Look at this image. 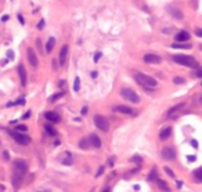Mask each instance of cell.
Returning a JSON list of instances; mask_svg holds the SVG:
<instances>
[{
    "label": "cell",
    "mask_w": 202,
    "mask_h": 192,
    "mask_svg": "<svg viewBox=\"0 0 202 192\" xmlns=\"http://www.w3.org/2000/svg\"><path fill=\"white\" fill-rule=\"evenodd\" d=\"M28 171V163L24 160H14L13 163V178H11V182H13L14 188H18L21 185V182L24 180V176Z\"/></svg>",
    "instance_id": "obj_1"
},
{
    "label": "cell",
    "mask_w": 202,
    "mask_h": 192,
    "mask_svg": "<svg viewBox=\"0 0 202 192\" xmlns=\"http://www.w3.org/2000/svg\"><path fill=\"white\" fill-rule=\"evenodd\" d=\"M172 60L180 65H184V67H188V68H192V69H197L198 68V62L194 57L191 56H184V54H179V56H173Z\"/></svg>",
    "instance_id": "obj_2"
},
{
    "label": "cell",
    "mask_w": 202,
    "mask_h": 192,
    "mask_svg": "<svg viewBox=\"0 0 202 192\" xmlns=\"http://www.w3.org/2000/svg\"><path fill=\"white\" fill-rule=\"evenodd\" d=\"M136 80L139 82L140 84L145 88H152V87H157V79H154L152 76L150 75H145V73H141V72H137L134 75Z\"/></svg>",
    "instance_id": "obj_3"
},
{
    "label": "cell",
    "mask_w": 202,
    "mask_h": 192,
    "mask_svg": "<svg viewBox=\"0 0 202 192\" xmlns=\"http://www.w3.org/2000/svg\"><path fill=\"white\" fill-rule=\"evenodd\" d=\"M120 95H122V97H123L125 99H127V101L133 102V104H139V102H140L139 94L134 93V90H132V88H122Z\"/></svg>",
    "instance_id": "obj_4"
},
{
    "label": "cell",
    "mask_w": 202,
    "mask_h": 192,
    "mask_svg": "<svg viewBox=\"0 0 202 192\" xmlns=\"http://www.w3.org/2000/svg\"><path fill=\"white\" fill-rule=\"evenodd\" d=\"M11 137H13L18 144H21V145H28V144H31V137L24 134V133H19V131H17V130L11 133Z\"/></svg>",
    "instance_id": "obj_5"
},
{
    "label": "cell",
    "mask_w": 202,
    "mask_h": 192,
    "mask_svg": "<svg viewBox=\"0 0 202 192\" xmlns=\"http://www.w3.org/2000/svg\"><path fill=\"white\" fill-rule=\"evenodd\" d=\"M94 123H96V127L100 129L101 131H108V129H109V123H108V120L102 115H96Z\"/></svg>",
    "instance_id": "obj_6"
},
{
    "label": "cell",
    "mask_w": 202,
    "mask_h": 192,
    "mask_svg": "<svg viewBox=\"0 0 202 192\" xmlns=\"http://www.w3.org/2000/svg\"><path fill=\"white\" fill-rule=\"evenodd\" d=\"M26 56H28V61L31 64L33 68H38L39 67V60H38V56H36V53H35V50L29 47V49L26 50Z\"/></svg>",
    "instance_id": "obj_7"
},
{
    "label": "cell",
    "mask_w": 202,
    "mask_h": 192,
    "mask_svg": "<svg viewBox=\"0 0 202 192\" xmlns=\"http://www.w3.org/2000/svg\"><path fill=\"white\" fill-rule=\"evenodd\" d=\"M161 156L164 158L165 160H173L176 158V152L172 148H164L162 152H161Z\"/></svg>",
    "instance_id": "obj_8"
},
{
    "label": "cell",
    "mask_w": 202,
    "mask_h": 192,
    "mask_svg": "<svg viewBox=\"0 0 202 192\" xmlns=\"http://www.w3.org/2000/svg\"><path fill=\"white\" fill-rule=\"evenodd\" d=\"M162 58L157 54H145L144 56V62L147 64H161Z\"/></svg>",
    "instance_id": "obj_9"
},
{
    "label": "cell",
    "mask_w": 202,
    "mask_h": 192,
    "mask_svg": "<svg viewBox=\"0 0 202 192\" xmlns=\"http://www.w3.org/2000/svg\"><path fill=\"white\" fill-rule=\"evenodd\" d=\"M115 111L119 112V113H123V115H134V112L130 106H126V105H118L115 106Z\"/></svg>",
    "instance_id": "obj_10"
},
{
    "label": "cell",
    "mask_w": 202,
    "mask_h": 192,
    "mask_svg": "<svg viewBox=\"0 0 202 192\" xmlns=\"http://www.w3.org/2000/svg\"><path fill=\"white\" fill-rule=\"evenodd\" d=\"M67 57H68V44H64L61 47V51H60V64L61 65H65Z\"/></svg>",
    "instance_id": "obj_11"
},
{
    "label": "cell",
    "mask_w": 202,
    "mask_h": 192,
    "mask_svg": "<svg viewBox=\"0 0 202 192\" xmlns=\"http://www.w3.org/2000/svg\"><path fill=\"white\" fill-rule=\"evenodd\" d=\"M89 141H90V144L94 147V148H101V140H100V137L97 136V134H90V137H89Z\"/></svg>",
    "instance_id": "obj_12"
},
{
    "label": "cell",
    "mask_w": 202,
    "mask_h": 192,
    "mask_svg": "<svg viewBox=\"0 0 202 192\" xmlns=\"http://www.w3.org/2000/svg\"><path fill=\"white\" fill-rule=\"evenodd\" d=\"M18 75H19V80L22 86H26V71L24 65H18Z\"/></svg>",
    "instance_id": "obj_13"
},
{
    "label": "cell",
    "mask_w": 202,
    "mask_h": 192,
    "mask_svg": "<svg viewBox=\"0 0 202 192\" xmlns=\"http://www.w3.org/2000/svg\"><path fill=\"white\" fill-rule=\"evenodd\" d=\"M44 118L47 119L49 122H51V123H58L61 120V118L58 116L57 113H54V112H46L44 113Z\"/></svg>",
    "instance_id": "obj_14"
},
{
    "label": "cell",
    "mask_w": 202,
    "mask_h": 192,
    "mask_svg": "<svg viewBox=\"0 0 202 192\" xmlns=\"http://www.w3.org/2000/svg\"><path fill=\"white\" fill-rule=\"evenodd\" d=\"M175 39H176L179 43H181V42H187V40L190 39V33L187 31H180L176 36H175Z\"/></svg>",
    "instance_id": "obj_15"
},
{
    "label": "cell",
    "mask_w": 202,
    "mask_h": 192,
    "mask_svg": "<svg viewBox=\"0 0 202 192\" xmlns=\"http://www.w3.org/2000/svg\"><path fill=\"white\" fill-rule=\"evenodd\" d=\"M184 105H186V102H180V104H177V105L172 106L170 109L168 111V116H169V118H173V115H175V113H177V112L181 111Z\"/></svg>",
    "instance_id": "obj_16"
},
{
    "label": "cell",
    "mask_w": 202,
    "mask_h": 192,
    "mask_svg": "<svg viewBox=\"0 0 202 192\" xmlns=\"http://www.w3.org/2000/svg\"><path fill=\"white\" fill-rule=\"evenodd\" d=\"M172 134V129L170 127H166V129H164V130L159 133V138L162 140V141H165V140H168L169 137H170Z\"/></svg>",
    "instance_id": "obj_17"
},
{
    "label": "cell",
    "mask_w": 202,
    "mask_h": 192,
    "mask_svg": "<svg viewBox=\"0 0 202 192\" xmlns=\"http://www.w3.org/2000/svg\"><path fill=\"white\" fill-rule=\"evenodd\" d=\"M54 46H56V39H54V37H50L49 42L46 43V51H47V53H51L53 49H54Z\"/></svg>",
    "instance_id": "obj_18"
},
{
    "label": "cell",
    "mask_w": 202,
    "mask_h": 192,
    "mask_svg": "<svg viewBox=\"0 0 202 192\" xmlns=\"http://www.w3.org/2000/svg\"><path fill=\"white\" fill-rule=\"evenodd\" d=\"M44 130H46V133H47V134H49L50 137H54L56 134H57L56 129H54V127H53L51 124H49V123H47L46 126H44Z\"/></svg>",
    "instance_id": "obj_19"
},
{
    "label": "cell",
    "mask_w": 202,
    "mask_h": 192,
    "mask_svg": "<svg viewBox=\"0 0 202 192\" xmlns=\"http://www.w3.org/2000/svg\"><path fill=\"white\" fill-rule=\"evenodd\" d=\"M157 184L159 185V188H161L162 191H168V192L170 191V189H169V185H168V184H166L164 180H159V178H157Z\"/></svg>",
    "instance_id": "obj_20"
},
{
    "label": "cell",
    "mask_w": 202,
    "mask_h": 192,
    "mask_svg": "<svg viewBox=\"0 0 202 192\" xmlns=\"http://www.w3.org/2000/svg\"><path fill=\"white\" fill-rule=\"evenodd\" d=\"M173 49H191V44H180V43H175L172 44Z\"/></svg>",
    "instance_id": "obj_21"
},
{
    "label": "cell",
    "mask_w": 202,
    "mask_h": 192,
    "mask_svg": "<svg viewBox=\"0 0 202 192\" xmlns=\"http://www.w3.org/2000/svg\"><path fill=\"white\" fill-rule=\"evenodd\" d=\"M194 177H195L198 181H202V167L197 169L195 171H194Z\"/></svg>",
    "instance_id": "obj_22"
},
{
    "label": "cell",
    "mask_w": 202,
    "mask_h": 192,
    "mask_svg": "<svg viewBox=\"0 0 202 192\" xmlns=\"http://www.w3.org/2000/svg\"><path fill=\"white\" fill-rule=\"evenodd\" d=\"M63 95H64V91H61V93H56V94H54V95H51V97H50V102H54L56 99L61 98Z\"/></svg>",
    "instance_id": "obj_23"
},
{
    "label": "cell",
    "mask_w": 202,
    "mask_h": 192,
    "mask_svg": "<svg viewBox=\"0 0 202 192\" xmlns=\"http://www.w3.org/2000/svg\"><path fill=\"white\" fill-rule=\"evenodd\" d=\"M148 178L151 181H154V180H157L158 177H157V169H152L151 170V173H150V176H148Z\"/></svg>",
    "instance_id": "obj_24"
},
{
    "label": "cell",
    "mask_w": 202,
    "mask_h": 192,
    "mask_svg": "<svg viewBox=\"0 0 202 192\" xmlns=\"http://www.w3.org/2000/svg\"><path fill=\"white\" fill-rule=\"evenodd\" d=\"M79 88H80V80H79V77H75V83H74V90H75V91H79Z\"/></svg>",
    "instance_id": "obj_25"
},
{
    "label": "cell",
    "mask_w": 202,
    "mask_h": 192,
    "mask_svg": "<svg viewBox=\"0 0 202 192\" xmlns=\"http://www.w3.org/2000/svg\"><path fill=\"white\" fill-rule=\"evenodd\" d=\"M15 130L17 131H26L28 130V127H26V124H18V126H15Z\"/></svg>",
    "instance_id": "obj_26"
},
{
    "label": "cell",
    "mask_w": 202,
    "mask_h": 192,
    "mask_svg": "<svg viewBox=\"0 0 202 192\" xmlns=\"http://www.w3.org/2000/svg\"><path fill=\"white\" fill-rule=\"evenodd\" d=\"M68 158H67V159H64L63 160V163L64 165H72V158H71V154H68Z\"/></svg>",
    "instance_id": "obj_27"
},
{
    "label": "cell",
    "mask_w": 202,
    "mask_h": 192,
    "mask_svg": "<svg viewBox=\"0 0 202 192\" xmlns=\"http://www.w3.org/2000/svg\"><path fill=\"white\" fill-rule=\"evenodd\" d=\"M86 144H87V140H82V141L79 143V147L82 149H87V145H86Z\"/></svg>",
    "instance_id": "obj_28"
},
{
    "label": "cell",
    "mask_w": 202,
    "mask_h": 192,
    "mask_svg": "<svg viewBox=\"0 0 202 192\" xmlns=\"http://www.w3.org/2000/svg\"><path fill=\"white\" fill-rule=\"evenodd\" d=\"M130 160H132V162H136L137 165H140V163H141V158H140L139 155H136V156H133V158L130 159Z\"/></svg>",
    "instance_id": "obj_29"
},
{
    "label": "cell",
    "mask_w": 202,
    "mask_h": 192,
    "mask_svg": "<svg viewBox=\"0 0 202 192\" xmlns=\"http://www.w3.org/2000/svg\"><path fill=\"white\" fill-rule=\"evenodd\" d=\"M173 82H175L176 84H183L184 79H183V77H175V79H173Z\"/></svg>",
    "instance_id": "obj_30"
},
{
    "label": "cell",
    "mask_w": 202,
    "mask_h": 192,
    "mask_svg": "<svg viewBox=\"0 0 202 192\" xmlns=\"http://www.w3.org/2000/svg\"><path fill=\"white\" fill-rule=\"evenodd\" d=\"M165 173H166V174H169V176H170L172 178H175V173H173V171H172V170H170L169 167H165Z\"/></svg>",
    "instance_id": "obj_31"
},
{
    "label": "cell",
    "mask_w": 202,
    "mask_h": 192,
    "mask_svg": "<svg viewBox=\"0 0 202 192\" xmlns=\"http://www.w3.org/2000/svg\"><path fill=\"white\" fill-rule=\"evenodd\" d=\"M25 98H19L18 101H17V102H15V105H25Z\"/></svg>",
    "instance_id": "obj_32"
},
{
    "label": "cell",
    "mask_w": 202,
    "mask_h": 192,
    "mask_svg": "<svg viewBox=\"0 0 202 192\" xmlns=\"http://www.w3.org/2000/svg\"><path fill=\"white\" fill-rule=\"evenodd\" d=\"M7 58H8V60H13V58H14V53L11 51V50H8V51H7Z\"/></svg>",
    "instance_id": "obj_33"
},
{
    "label": "cell",
    "mask_w": 202,
    "mask_h": 192,
    "mask_svg": "<svg viewBox=\"0 0 202 192\" xmlns=\"http://www.w3.org/2000/svg\"><path fill=\"white\" fill-rule=\"evenodd\" d=\"M38 28H39V29H43V28H44V19H40V21H39Z\"/></svg>",
    "instance_id": "obj_34"
},
{
    "label": "cell",
    "mask_w": 202,
    "mask_h": 192,
    "mask_svg": "<svg viewBox=\"0 0 202 192\" xmlns=\"http://www.w3.org/2000/svg\"><path fill=\"white\" fill-rule=\"evenodd\" d=\"M100 57H102V54L101 53H97L94 56V62H98V60H100Z\"/></svg>",
    "instance_id": "obj_35"
},
{
    "label": "cell",
    "mask_w": 202,
    "mask_h": 192,
    "mask_svg": "<svg viewBox=\"0 0 202 192\" xmlns=\"http://www.w3.org/2000/svg\"><path fill=\"white\" fill-rule=\"evenodd\" d=\"M195 35H197V36H199V37H202V28H198V29H197Z\"/></svg>",
    "instance_id": "obj_36"
},
{
    "label": "cell",
    "mask_w": 202,
    "mask_h": 192,
    "mask_svg": "<svg viewBox=\"0 0 202 192\" xmlns=\"http://www.w3.org/2000/svg\"><path fill=\"white\" fill-rule=\"evenodd\" d=\"M104 173V167H102V166H101L100 169H98V171H97V177H98V176H101V174Z\"/></svg>",
    "instance_id": "obj_37"
},
{
    "label": "cell",
    "mask_w": 202,
    "mask_h": 192,
    "mask_svg": "<svg viewBox=\"0 0 202 192\" xmlns=\"http://www.w3.org/2000/svg\"><path fill=\"white\" fill-rule=\"evenodd\" d=\"M36 44H38V49L42 51V42H40V39H38V40H36Z\"/></svg>",
    "instance_id": "obj_38"
},
{
    "label": "cell",
    "mask_w": 202,
    "mask_h": 192,
    "mask_svg": "<svg viewBox=\"0 0 202 192\" xmlns=\"http://www.w3.org/2000/svg\"><path fill=\"white\" fill-rule=\"evenodd\" d=\"M195 75H197V76H198V77H202V68H199V69H198Z\"/></svg>",
    "instance_id": "obj_39"
},
{
    "label": "cell",
    "mask_w": 202,
    "mask_h": 192,
    "mask_svg": "<svg viewBox=\"0 0 202 192\" xmlns=\"http://www.w3.org/2000/svg\"><path fill=\"white\" fill-rule=\"evenodd\" d=\"M3 158H4V160H8V152H7V151L3 152Z\"/></svg>",
    "instance_id": "obj_40"
},
{
    "label": "cell",
    "mask_w": 202,
    "mask_h": 192,
    "mask_svg": "<svg viewBox=\"0 0 202 192\" xmlns=\"http://www.w3.org/2000/svg\"><path fill=\"white\" fill-rule=\"evenodd\" d=\"M191 145H192L194 148H197V147H198V143H197L195 140H192V141H191Z\"/></svg>",
    "instance_id": "obj_41"
},
{
    "label": "cell",
    "mask_w": 202,
    "mask_h": 192,
    "mask_svg": "<svg viewBox=\"0 0 202 192\" xmlns=\"http://www.w3.org/2000/svg\"><path fill=\"white\" fill-rule=\"evenodd\" d=\"M18 21H19V22H21L22 25H24V18H22V15H21V14L18 15Z\"/></svg>",
    "instance_id": "obj_42"
},
{
    "label": "cell",
    "mask_w": 202,
    "mask_h": 192,
    "mask_svg": "<svg viewBox=\"0 0 202 192\" xmlns=\"http://www.w3.org/2000/svg\"><path fill=\"white\" fill-rule=\"evenodd\" d=\"M86 113H87V108H86V106H83V108H82V115H86Z\"/></svg>",
    "instance_id": "obj_43"
},
{
    "label": "cell",
    "mask_w": 202,
    "mask_h": 192,
    "mask_svg": "<svg viewBox=\"0 0 202 192\" xmlns=\"http://www.w3.org/2000/svg\"><path fill=\"white\" fill-rule=\"evenodd\" d=\"M188 160H190V162H194V160H195V156H194V155L188 156Z\"/></svg>",
    "instance_id": "obj_44"
},
{
    "label": "cell",
    "mask_w": 202,
    "mask_h": 192,
    "mask_svg": "<svg viewBox=\"0 0 202 192\" xmlns=\"http://www.w3.org/2000/svg\"><path fill=\"white\" fill-rule=\"evenodd\" d=\"M7 19H8V15H4V17H1V21H3V22H6Z\"/></svg>",
    "instance_id": "obj_45"
},
{
    "label": "cell",
    "mask_w": 202,
    "mask_h": 192,
    "mask_svg": "<svg viewBox=\"0 0 202 192\" xmlns=\"http://www.w3.org/2000/svg\"><path fill=\"white\" fill-rule=\"evenodd\" d=\"M29 116H31V113H29V112H28V113H25V115H24V116H22V118H29Z\"/></svg>",
    "instance_id": "obj_46"
},
{
    "label": "cell",
    "mask_w": 202,
    "mask_h": 192,
    "mask_svg": "<svg viewBox=\"0 0 202 192\" xmlns=\"http://www.w3.org/2000/svg\"><path fill=\"white\" fill-rule=\"evenodd\" d=\"M201 49H202V44H201Z\"/></svg>",
    "instance_id": "obj_47"
}]
</instances>
